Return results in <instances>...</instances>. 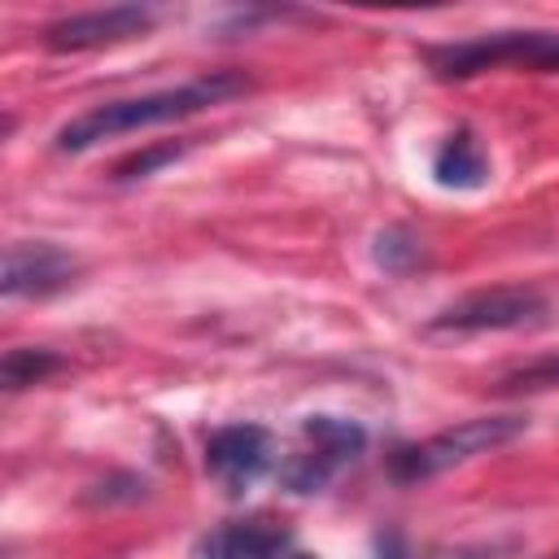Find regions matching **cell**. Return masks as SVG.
Segmentation results:
<instances>
[{"label": "cell", "instance_id": "cell-1", "mask_svg": "<svg viewBox=\"0 0 559 559\" xmlns=\"http://www.w3.org/2000/svg\"><path fill=\"white\" fill-rule=\"evenodd\" d=\"M253 92V79L240 74V70H210L201 79H188L179 87H157V92H144V96H122V100H100L92 109H83L79 118L61 122L57 135H52V148L57 153H87L105 140H118V135H135V131H148V127H166V122H183L192 114H205V109H218L236 96Z\"/></svg>", "mask_w": 559, "mask_h": 559}, {"label": "cell", "instance_id": "cell-2", "mask_svg": "<svg viewBox=\"0 0 559 559\" xmlns=\"http://www.w3.org/2000/svg\"><path fill=\"white\" fill-rule=\"evenodd\" d=\"M528 428L524 415H476V419H463L454 428H441L415 445H397L389 454V476L397 485H415V480H432L450 467H463L480 454H493L498 445L515 441L520 432Z\"/></svg>", "mask_w": 559, "mask_h": 559}, {"label": "cell", "instance_id": "cell-3", "mask_svg": "<svg viewBox=\"0 0 559 559\" xmlns=\"http://www.w3.org/2000/svg\"><path fill=\"white\" fill-rule=\"evenodd\" d=\"M424 61L432 70V79L441 83H459V79H476L485 70H559V31H493V35H476V39H459V44H432L424 48Z\"/></svg>", "mask_w": 559, "mask_h": 559}, {"label": "cell", "instance_id": "cell-4", "mask_svg": "<svg viewBox=\"0 0 559 559\" xmlns=\"http://www.w3.org/2000/svg\"><path fill=\"white\" fill-rule=\"evenodd\" d=\"M367 450V428L341 415H306L301 445L280 463V485L288 493H323L336 472H345Z\"/></svg>", "mask_w": 559, "mask_h": 559}, {"label": "cell", "instance_id": "cell-5", "mask_svg": "<svg viewBox=\"0 0 559 559\" xmlns=\"http://www.w3.org/2000/svg\"><path fill=\"white\" fill-rule=\"evenodd\" d=\"M550 314V301L528 284H502V288H476L450 306H441L428 319V332H515L537 328Z\"/></svg>", "mask_w": 559, "mask_h": 559}, {"label": "cell", "instance_id": "cell-6", "mask_svg": "<svg viewBox=\"0 0 559 559\" xmlns=\"http://www.w3.org/2000/svg\"><path fill=\"white\" fill-rule=\"evenodd\" d=\"M157 13L148 4H109V9H87L70 13L44 26V48L48 52H92V48H114L127 39H144L153 31Z\"/></svg>", "mask_w": 559, "mask_h": 559}, {"label": "cell", "instance_id": "cell-7", "mask_svg": "<svg viewBox=\"0 0 559 559\" xmlns=\"http://www.w3.org/2000/svg\"><path fill=\"white\" fill-rule=\"evenodd\" d=\"M79 280V258L52 240H17L4 249V271H0V293L9 301H39Z\"/></svg>", "mask_w": 559, "mask_h": 559}, {"label": "cell", "instance_id": "cell-8", "mask_svg": "<svg viewBox=\"0 0 559 559\" xmlns=\"http://www.w3.org/2000/svg\"><path fill=\"white\" fill-rule=\"evenodd\" d=\"M275 459V441L262 424H227L205 441V472L236 498L245 493Z\"/></svg>", "mask_w": 559, "mask_h": 559}, {"label": "cell", "instance_id": "cell-9", "mask_svg": "<svg viewBox=\"0 0 559 559\" xmlns=\"http://www.w3.org/2000/svg\"><path fill=\"white\" fill-rule=\"evenodd\" d=\"M293 533L271 515H245L210 528L197 542V559H284Z\"/></svg>", "mask_w": 559, "mask_h": 559}, {"label": "cell", "instance_id": "cell-10", "mask_svg": "<svg viewBox=\"0 0 559 559\" xmlns=\"http://www.w3.org/2000/svg\"><path fill=\"white\" fill-rule=\"evenodd\" d=\"M432 179L441 188H454V192H472V188L489 183V153L476 140V131L459 127V131H450L441 140V148L432 157Z\"/></svg>", "mask_w": 559, "mask_h": 559}, {"label": "cell", "instance_id": "cell-11", "mask_svg": "<svg viewBox=\"0 0 559 559\" xmlns=\"http://www.w3.org/2000/svg\"><path fill=\"white\" fill-rule=\"evenodd\" d=\"M371 258H376V266H380V271H389V275H411V271L428 266V245H424L411 227L393 223V227L376 231Z\"/></svg>", "mask_w": 559, "mask_h": 559}, {"label": "cell", "instance_id": "cell-12", "mask_svg": "<svg viewBox=\"0 0 559 559\" xmlns=\"http://www.w3.org/2000/svg\"><path fill=\"white\" fill-rule=\"evenodd\" d=\"M52 371H61V358L52 349H35V345H17L0 358V384L4 393H22L31 384H44Z\"/></svg>", "mask_w": 559, "mask_h": 559}, {"label": "cell", "instance_id": "cell-13", "mask_svg": "<svg viewBox=\"0 0 559 559\" xmlns=\"http://www.w3.org/2000/svg\"><path fill=\"white\" fill-rule=\"evenodd\" d=\"M537 389H559V358H537L498 380V393H537Z\"/></svg>", "mask_w": 559, "mask_h": 559}, {"label": "cell", "instance_id": "cell-14", "mask_svg": "<svg viewBox=\"0 0 559 559\" xmlns=\"http://www.w3.org/2000/svg\"><path fill=\"white\" fill-rule=\"evenodd\" d=\"M183 153V144H157V148H148V153H135V157H127V162H118L114 166V183H131V179H148L157 166H166V162H175Z\"/></svg>", "mask_w": 559, "mask_h": 559}, {"label": "cell", "instance_id": "cell-15", "mask_svg": "<svg viewBox=\"0 0 559 559\" xmlns=\"http://www.w3.org/2000/svg\"><path fill=\"white\" fill-rule=\"evenodd\" d=\"M288 559H314V555H288Z\"/></svg>", "mask_w": 559, "mask_h": 559}, {"label": "cell", "instance_id": "cell-16", "mask_svg": "<svg viewBox=\"0 0 559 559\" xmlns=\"http://www.w3.org/2000/svg\"><path fill=\"white\" fill-rule=\"evenodd\" d=\"M546 559H559V550H555V555H546Z\"/></svg>", "mask_w": 559, "mask_h": 559}]
</instances>
